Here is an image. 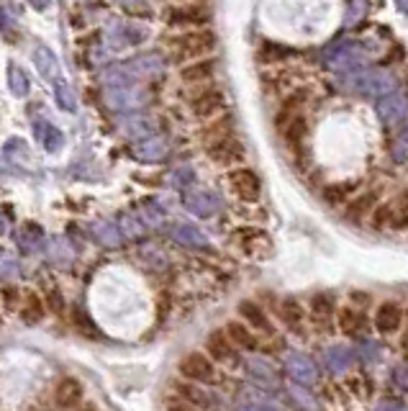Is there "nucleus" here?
<instances>
[{"mask_svg": "<svg viewBox=\"0 0 408 411\" xmlns=\"http://www.w3.org/2000/svg\"><path fill=\"white\" fill-rule=\"evenodd\" d=\"M177 373H180L182 380L195 385H219L221 383V371L214 360L208 358L206 352H185L177 363Z\"/></svg>", "mask_w": 408, "mask_h": 411, "instance_id": "f03ea898", "label": "nucleus"}, {"mask_svg": "<svg viewBox=\"0 0 408 411\" xmlns=\"http://www.w3.org/2000/svg\"><path fill=\"white\" fill-rule=\"evenodd\" d=\"M216 70H219V65H216L214 57L190 62V65L180 67V80L185 85H206V82H211L216 77Z\"/></svg>", "mask_w": 408, "mask_h": 411, "instance_id": "a211bd4d", "label": "nucleus"}, {"mask_svg": "<svg viewBox=\"0 0 408 411\" xmlns=\"http://www.w3.org/2000/svg\"><path fill=\"white\" fill-rule=\"evenodd\" d=\"M373 324L382 337L395 334V331L403 327V306L398 304V301H382V304L375 309Z\"/></svg>", "mask_w": 408, "mask_h": 411, "instance_id": "f8f14e48", "label": "nucleus"}, {"mask_svg": "<svg viewBox=\"0 0 408 411\" xmlns=\"http://www.w3.org/2000/svg\"><path fill=\"white\" fill-rule=\"evenodd\" d=\"M377 409L380 411H406V406H403L401 401H395V398H385V401H380Z\"/></svg>", "mask_w": 408, "mask_h": 411, "instance_id": "c85d7f7f", "label": "nucleus"}, {"mask_svg": "<svg viewBox=\"0 0 408 411\" xmlns=\"http://www.w3.org/2000/svg\"><path fill=\"white\" fill-rule=\"evenodd\" d=\"M236 347L231 344V339L226 337L224 329H214L206 337V355L214 360L216 365H234L236 363Z\"/></svg>", "mask_w": 408, "mask_h": 411, "instance_id": "ddd939ff", "label": "nucleus"}, {"mask_svg": "<svg viewBox=\"0 0 408 411\" xmlns=\"http://www.w3.org/2000/svg\"><path fill=\"white\" fill-rule=\"evenodd\" d=\"M172 388H175V393H177V401H182V404L193 406V409H198V411H208V409H211V398H208L206 393H203L195 383L177 380Z\"/></svg>", "mask_w": 408, "mask_h": 411, "instance_id": "6ab92c4d", "label": "nucleus"}, {"mask_svg": "<svg viewBox=\"0 0 408 411\" xmlns=\"http://www.w3.org/2000/svg\"><path fill=\"white\" fill-rule=\"evenodd\" d=\"M282 139H285V144H288V149H293V152H298V149L303 147V142H306V134H308V124H306V116H298L295 121H290L288 126L280 131Z\"/></svg>", "mask_w": 408, "mask_h": 411, "instance_id": "b1692460", "label": "nucleus"}, {"mask_svg": "<svg viewBox=\"0 0 408 411\" xmlns=\"http://www.w3.org/2000/svg\"><path fill=\"white\" fill-rule=\"evenodd\" d=\"M349 296L355 298V301H360V304H370V296H368V293H360V290H352Z\"/></svg>", "mask_w": 408, "mask_h": 411, "instance_id": "2f4dec72", "label": "nucleus"}, {"mask_svg": "<svg viewBox=\"0 0 408 411\" xmlns=\"http://www.w3.org/2000/svg\"><path fill=\"white\" fill-rule=\"evenodd\" d=\"M403 317H406V322H408V306H406V311H403Z\"/></svg>", "mask_w": 408, "mask_h": 411, "instance_id": "72a5a7b5", "label": "nucleus"}, {"mask_svg": "<svg viewBox=\"0 0 408 411\" xmlns=\"http://www.w3.org/2000/svg\"><path fill=\"white\" fill-rule=\"evenodd\" d=\"M226 136H234V119H231V116H221V119L208 124L201 131V142L203 147H208V144L219 142V139H226Z\"/></svg>", "mask_w": 408, "mask_h": 411, "instance_id": "4be33fe9", "label": "nucleus"}, {"mask_svg": "<svg viewBox=\"0 0 408 411\" xmlns=\"http://www.w3.org/2000/svg\"><path fill=\"white\" fill-rule=\"evenodd\" d=\"M82 398H85V391H82V383L77 378H62L57 388H54V401L57 406L65 411H72L82 404Z\"/></svg>", "mask_w": 408, "mask_h": 411, "instance_id": "f3484780", "label": "nucleus"}, {"mask_svg": "<svg viewBox=\"0 0 408 411\" xmlns=\"http://www.w3.org/2000/svg\"><path fill=\"white\" fill-rule=\"evenodd\" d=\"M211 18H214V13H211L208 6H172L165 11V23L167 26H180L185 31L206 28Z\"/></svg>", "mask_w": 408, "mask_h": 411, "instance_id": "39448f33", "label": "nucleus"}, {"mask_svg": "<svg viewBox=\"0 0 408 411\" xmlns=\"http://www.w3.org/2000/svg\"><path fill=\"white\" fill-rule=\"evenodd\" d=\"M167 411H198V409L182 404V401H172V404H167Z\"/></svg>", "mask_w": 408, "mask_h": 411, "instance_id": "7c9ffc66", "label": "nucleus"}, {"mask_svg": "<svg viewBox=\"0 0 408 411\" xmlns=\"http://www.w3.org/2000/svg\"><path fill=\"white\" fill-rule=\"evenodd\" d=\"M219 47V36L211 28H195V31H180L167 39L170 57L175 62H180L182 67L190 62L208 60Z\"/></svg>", "mask_w": 408, "mask_h": 411, "instance_id": "f257e3e1", "label": "nucleus"}, {"mask_svg": "<svg viewBox=\"0 0 408 411\" xmlns=\"http://www.w3.org/2000/svg\"><path fill=\"white\" fill-rule=\"evenodd\" d=\"M277 317H280V322L288 327L293 334H298V337H306V327H308V311L306 306L298 301V298L288 296L282 298L280 304H277Z\"/></svg>", "mask_w": 408, "mask_h": 411, "instance_id": "9b49d317", "label": "nucleus"}, {"mask_svg": "<svg viewBox=\"0 0 408 411\" xmlns=\"http://www.w3.org/2000/svg\"><path fill=\"white\" fill-rule=\"evenodd\" d=\"M370 216H373L375 229H388L390 226V203H380V206H377Z\"/></svg>", "mask_w": 408, "mask_h": 411, "instance_id": "a878e982", "label": "nucleus"}, {"mask_svg": "<svg viewBox=\"0 0 408 411\" xmlns=\"http://www.w3.org/2000/svg\"><path fill=\"white\" fill-rule=\"evenodd\" d=\"M228 188H231V193H234L239 201H247V203H255L260 201L262 196V180L260 175H257L255 170L249 168H231L228 170Z\"/></svg>", "mask_w": 408, "mask_h": 411, "instance_id": "423d86ee", "label": "nucleus"}, {"mask_svg": "<svg viewBox=\"0 0 408 411\" xmlns=\"http://www.w3.org/2000/svg\"><path fill=\"white\" fill-rule=\"evenodd\" d=\"M395 383L403 385L408 391V365H398V368H395Z\"/></svg>", "mask_w": 408, "mask_h": 411, "instance_id": "c756f323", "label": "nucleus"}, {"mask_svg": "<svg viewBox=\"0 0 408 411\" xmlns=\"http://www.w3.org/2000/svg\"><path fill=\"white\" fill-rule=\"evenodd\" d=\"M224 331H226V337L231 339V344H234L239 352H260V344H262L260 337L249 329L247 324L239 322V319H231V322L224 327Z\"/></svg>", "mask_w": 408, "mask_h": 411, "instance_id": "dca6fc26", "label": "nucleus"}, {"mask_svg": "<svg viewBox=\"0 0 408 411\" xmlns=\"http://www.w3.org/2000/svg\"><path fill=\"white\" fill-rule=\"evenodd\" d=\"M377 206H380V201H377V190H365L360 198H355V201L347 206V216L349 219H355V221H360L362 216H370Z\"/></svg>", "mask_w": 408, "mask_h": 411, "instance_id": "5701e85b", "label": "nucleus"}, {"mask_svg": "<svg viewBox=\"0 0 408 411\" xmlns=\"http://www.w3.org/2000/svg\"><path fill=\"white\" fill-rule=\"evenodd\" d=\"M375 111H377V116H380V121L385 124V126H398V124H403L408 119V101H406V95H401V93L385 95V98H380V101H377Z\"/></svg>", "mask_w": 408, "mask_h": 411, "instance_id": "4468645a", "label": "nucleus"}, {"mask_svg": "<svg viewBox=\"0 0 408 411\" xmlns=\"http://www.w3.org/2000/svg\"><path fill=\"white\" fill-rule=\"evenodd\" d=\"M306 101H308V90H293V93L280 103L277 114H275V126H277V131H282L290 121H295L298 116H303Z\"/></svg>", "mask_w": 408, "mask_h": 411, "instance_id": "2eb2a0df", "label": "nucleus"}, {"mask_svg": "<svg viewBox=\"0 0 408 411\" xmlns=\"http://www.w3.org/2000/svg\"><path fill=\"white\" fill-rule=\"evenodd\" d=\"M324 363H326V368L331 373H344L357 363V355H355V350H349L344 344H334V347H329L326 350Z\"/></svg>", "mask_w": 408, "mask_h": 411, "instance_id": "aec40b11", "label": "nucleus"}, {"mask_svg": "<svg viewBox=\"0 0 408 411\" xmlns=\"http://www.w3.org/2000/svg\"><path fill=\"white\" fill-rule=\"evenodd\" d=\"M18 298H21V293L16 285H6V288H3V304H6V311L18 309Z\"/></svg>", "mask_w": 408, "mask_h": 411, "instance_id": "cd10ccee", "label": "nucleus"}, {"mask_svg": "<svg viewBox=\"0 0 408 411\" xmlns=\"http://www.w3.org/2000/svg\"><path fill=\"white\" fill-rule=\"evenodd\" d=\"M285 371L298 388H308V385L319 383V365L306 352H290L288 360H285Z\"/></svg>", "mask_w": 408, "mask_h": 411, "instance_id": "6e6552de", "label": "nucleus"}, {"mask_svg": "<svg viewBox=\"0 0 408 411\" xmlns=\"http://www.w3.org/2000/svg\"><path fill=\"white\" fill-rule=\"evenodd\" d=\"M349 88L355 93L365 95V98H385V95L395 93V77L382 70H355L349 72Z\"/></svg>", "mask_w": 408, "mask_h": 411, "instance_id": "7ed1b4c3", "label": "nucleus"}, {"mask_svg": "<svg viewBox=\"0 0 408 411\" xmlns=\"http://www.w3.org/2000/svg\"><path fill=\"white\" fill-rule=\"evenodd\" d=\"M206 155H208V160L216 162V165L231 168V165L244 162L247 149H244V144H241L239 136L234 134V136H226V139H219V142H214V144H208Z\"/></svg>", "mask_w": 408, "mask_h": 411, "instance_id": "1a4fd4ad", "label": "nucleus"}, {"mask_svg": "<svg viewBox=\"0 0 408 411\" xmlns=\"http://www.w3.org/2000/svg\"><path fill=\"white\" fill-rule=\"evenodd\" d=\"M47 314V304L36 296L34 290H28L26 296H23V306H21V319L26 324H39Z\"/></svg>", "mask_w": 408, "mask_h": 411, "instance_id": "393cba45", "label": "nucleus"}, {"mask_svg": "<svg viewBox=\"0 0 408 411\" xmlns=\"http://www.w3.org/2000/svg\"><path fill=\"white\" fill-rule=\"evenodd\" d=\"M228 101L219 88H203L190 98V111L201 121H216L226 114Z\"/></svg>", "mask_w": 408, "mask_h": 411, "instance_id": "20e7f679", "label": "nucleus"}, {"mask_svg": "<svg viewBox=\"0 0 408 411\" xmlns=\"http://www.w3.org/2000/svg\"><path fill=\"white\" fill-rule=\"evenodd\" d=\"M47 309L52 311V314H62V311L67 309V304H65V298H62L60 288H52L47 293Z\"/></svg>", "mask_w": 408, "mask_h": 411, "instance_id": "bb28decb", "label": "nucleus"}, {"mask_svg": "<svg viewBox=\"0 0 408 411\" xmlns=\"http://www.w3.org/2000/svg\"><path fill=\"white\" fill-rule=\"evenodd\" d=\"M236 309H239V322L247 324L257 337H275V327H272L268 311H265V306H262L260 301L247 298V301H241Z\"/></svg>", "mask_w": 408, "mask_h": 411, "instance_id": "9d476101", "label": "nucleus"}, {"mask_svg": "<svg viewBox=\"0 0 408 411\" xmlns=\"http://www.w3.org/2000/svg\"><path fill=\"white\" fill-rule=\"evenodd\" d=\"M336 301L331 293L321 290V293H314L311 301H308V322L314 324L316 331H331L334 327V319H336Z\"/></svg>", "mask_w": 408, "mask_h": 411, "instance_id": "0eeeda50", "label": "nucleus"}, {"mask_svg": "<svg viewBox=\"0 0 408 411\" xmlns=\"http://www.w3.org/2000/svg\"><path fill=\"white\" fill-rule=\"evenodd\" d=\"M82 411H98V409H95V406H87V409H82Z\"/></svg>", "mask_w": 408, "mask_h": 411, "instance_id": "473e14b6", "label": "nucleus"}, {"mask_svg": "<svg viewBox=\"0 0 408 411\" xmlns=\"http://www.w3.org/2000/svg\"><path fill=\"white\" fill-rule=\"evenodd\" d=\"M334 322H336V327H339V331H344V334H357V331L365 327V311L347 304V306H341V309H336Z\"/></svg>", "mask_w": 408, "mask_h": 411, "instance_id": "412c9836", "label": "nucleus"}]
</instances>
